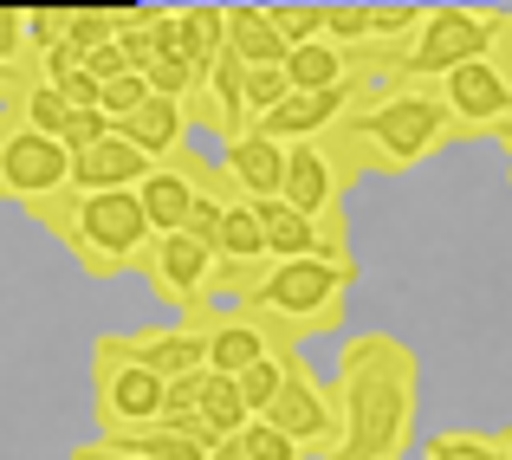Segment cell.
I'll return each mask as SVG.
<instances>
[{"mask_svg":"<svg viewBox=\"0 0 512 460\" xmlns=\"http://www.w3.org/2000/svg\"><path fill=\"white\" fill-rule=\"evenodd\" d=\"M338 448L325 460H402L422 415V357L389 331H357L338 350Z\"/></svg>","mask_w":512,"mask_h":460,"instance_id":"obj_1","label":"cell"},{"mask_svg":"<svg viewBox=\"0 0 512 460\" xmlns=\"http://www.w3.org/2000/svg\"><path fill=\"white\" fill-rule=\"evenodd\" d=\"M448 143H454V117L441 111L435 91L376 78L344 111V124L325 137V150L344 169V182H363V175H409L428 156H441Z\"/></svg>","mask_w":512,"mask_h":460,"instance_id":"obj_2","label":"cell"},{"mask_svg":"<svg viewBox=\"0 0 512 460\" xmlns=\"http://www.w3.org/2000/svg\"><path fill=\"white\" fill-rule=\"evenodd\" d=\"M33 227H46V234L59 240L91 279L137 273L143 247L156 240L137 188H104V195H78V188H65V195H52V201L33 208Z\"/></svg>","mask_w":512,"mask_h":460,"instance_id":"obj_3","label":"cell"},{"mask_svg":"<svg viewBox=\"0 0 512 460\" xmlns=\"http://www.w3.org/2000/svg\"><path fill=\"white\" fill-rule=\"evenodd\" d=\"M500 26H506V7H422L415 33L389 52H363V72L383 78V85H415V91H435L448 72L474 59H493L500 46Z\"/></svg>","mask_w":512,"mask_h":460,"instance_id":"obj_4","label":"cell"},{"mask_svg":"<svg viewBox=\"0 0 512 460\" xmlns=\"http://www.w3.org/2000/svg\"><path fill=\"white\" fill-rule=\"evenodd\" d=\"M350 286H357V266H338V260H273L253 292L247 318L260 331H273L279 344H305V337H325L344 324V305H350Z\"/></svg>","mask_w":512,"mask_h":460,"instance_id":"obj_5","label":"cell"},{"mask_svg":"<svg viewBox=\"0 0 512 460\" xmlns=\"http://www.w3.org/2000/svg\"><path fill=\"white\" fill-rule=\"evenodd\" d=\"M91 415H98V435H130L163 415V376L130 357L124 331H104L91 344Z\"/></svg>","mask_w":512,"mask_h":460,"instance_id":"obj_6","label":"cell"},{"mask_svg":"<svg viewBox=\"0 0 512 460\" xmlns=\"http://www.w3.org/2000/svg\"><path fill=\"white\" fill-rule=\"evenodd\" d=\"M72 188V156H65L59 137H39L26 130L13 111H0V201L33 214L39 201L65 195Z\"/></svg>","mask_w":512,"mask_h":460,"instance_id":"obj_7","label":"cell"},{"mask_svg":"<svg viewBox=\"0 0 512 460\" xmlns=\"http://www.w3.org/2000/svg\"><path fill=\"white\" fill-rule=\"evenodd\" d=\"M260 422H273L286 441H299V448L318 454V460L338 448V396H331V383L312 370V363H305L299 344L286 350V383H279L273 409H266Z\"/></svg>","mask_w":512,"mask_h":460,"instance_id":"obj_8","label":"cell"},{"mask_svg":"<svg viewBox=\"0 0 512 460\" xmlns=\"http://www.w3.org/2000/svg\"><path fill=\"white\" fill-rule=\"evenodd\" d=\"M435 98H441V111L454 117V143L461 137H493V130L512 117V78H506L500 59H474V65H461V72L441 78Z\"/></svg>","mask_w":512,"mask_h":460,"instance_id":"obj_9","label":"cell"},{"mask_svg":"<svg viewBox=\"0 0 512 460\" xmlns=\"http://www.w3.org/2000/svg\"><path fill=\"white\" fill-rule=\"evenodd\" d=\"M137 279H143V286H150L163 305H175V311L188 318V311L208 305L214 253H208V247H195L188 234H156L150 247H143V260H137Z\"/></svg>","mask_w":512,"mask_h":460,"instance_id":"obj_10","label":"cell"},{"mask_svg":"<svg viewBox=\"0 0 512 460\" xmlns=\"http://www.w3.org/2000/svg\"><path fill=\"white\" fill-rule=\"evenodd\" d=\"M150 33H156V59H182L195 72H208L227 52V7H214V0L150 7Z\"/></svg>","mask_w":512,"mask_h":460,"instance_id":"obj_11","label":"cell"},{"mask_svg":"<svg viewBox=\"0 0 512 460\" xmlns=\"http://www.w3.org/2000/svg\"><path fill=\"white\" fill-rule=\"evenodd\" d=\"M344 169L331 162L325 143H292L286 150V188H279V201L286 208H299L305 221L318 227H344Z\"/></svg>","mask_w":512,"mask_h":460,"instance_id":"obj_12","label":"cell"},{"mask_svg":"<svg viewBox=\"0 0 512 460\" xmlns=\"http://www.w3.org/2000/svg\"><path fill=\"white\" fill-rule=\"evenodd\" d=\"M214 182H221V169H214V162H201L195 150H188L182 162L150 169L137 182V201H143V214H150V234H182L195 195H201V188H214Z\"/></svg>","mask_w":512,"mask_h":460,"instance_id":"obj_13","label":"cell"},{"mask_svg":"<svg viewBox=\"0 0 512 460\" xmlns=\"http://www.w3.org/2000/svg\"><path fill=\"white\" fill-rule=\"evenodd\" d=\"M124 344H130V357L150 363L163 383L169 376L208 370V318H201V311H188V318H175V324H150V331H124Z\"/></svg>","mask_w":512,"mask_h":460,"instance_id":"obj_14","label":"cell"},{"mask_svg":"<svg viewBox=\"0 0 512 460\" xmlns=\"http://www.w3.org/2000/svg\"><path fill=\"white\" fill-rule=\"evenodd\" d=\"M221 182H227V195H240V201H279V188H286V150H279L273 137H260V130H247V137H234V143H221Z\"/></svg>","mask_w":512,"mask_h":460,"instance_id":"obj_15","label":"cell"},{"mask_svg":"<svg viewBox=\"0 0 512 460\" xmlns=\"http://www.w3.org/2000/svg\"><path fill=\"white\" fill-rule=\"evenodd\" d=\"M117 137L130 143V150H143L156 162V169H163V162H182L188 156V111L175 98H143L137 111L124 117V124H111Z\"/></svg>","mask_w":512,"mask_h":460,"instance_id":"obj_16","label":"cell"},{"mask_svg":"<svg viewBox=\"0 0 512 460\" xmlns=\"http://www.w3.org/2000/svg\"><path fill=\"white\" fill-rule=\"evenodd\" d=\"M201 318H208V370H221V376H240L279 350V337L260 331L247 311H201Z\"/></svg>","mask_w":512,"mask_h":460,"instance_id":"obj_17","label":"cell"},{"mask_svg":"<svg viewBox=\"0 0 512 460\" xmlns=\"http://www.w3.org/2000/svg\"><path fill=\"white\" fill-rule=\"evenodd\" d=\"M150 169H156V162L143 156V150H130V143L111 130L98 150L72 156V188H78V195H104V188H137Z\"/></svg>","mask_w":512,"mask_h":460,"instance_id":"obj_18","label":"cell"},{"mask_svg":"<svg viewBox=\"0 0 512 460\" xmlns=\"http://www.w3.org/2000/svg\"><path fill=\"white\" fill-rule=\"evenodd\" d=\"M91 454H111V460H208V441H188L175 428L150 422V428H130V435H91Z\"/></svg>","mask_w":512,"mask_h":460,"instance_id":"obj_19","label":"cell"},{"mask_svg":"<svg viewBox=\"0 0 512 460\" xmlns=\"http://www.w3.org/2000/svg\"><path fill=\"white\" fill-rule=\"evenodd\" d=\"M214 260H221V266H273V260H266V221H260L253 201L227 195L221 234H214Z\"/></svg>","mask_w":512,"mask_h":460,"instance_id":"obj_20","label":"cell"},{"mask_svg":"<svg viewBox=\"0 0 512 460\" xmlns=\"http://www.w3.org/2000/svg\"><path fill=\"white\" fill-rule=\"evenodd\" d=\"M260 221H266V260H325V227L305 221L299 208L260 201Z\"/></svg>","mask_w":512,"mask_h":460,"instance_id":"obj_21","label":"cell"},{"mask_svg":"<svg viewBox=\"0 0 512 460\" xmlns=\"http://www.w3.org/2000/svg\"><path fill=\"white\" fill-rule=\"evenodd\" d=\"M357 72H363V65L350 59V52H338L331 39H312V46H292L286 52V85L292 91H338Z\"/></svg>","mask_w":512,"mask_h":460,"instance_id":"obj_22","label":"cell"},{"mask_svg":"<svg viewBox=\"0 0 512 460\" xmlns=\"http://www.w3.org/2000/svg\"><path fill=\"white\" fill-rule=\"evenodd\" d=\"M227 52H234L247 72H260V65H286V39L273 33L266 7H227Z\"/></svg>","mask_w":512,"mask_h":460,"instance_id":"obj_23","label":"cell"},{"mask_svg":"<svg viewBox=\"0 0 512 460\" xmlns=\"http://www.w3.org/2000/svg\"><path fill=\"white\" fill-rule=\"evenodd\" d=\"M195 415H201V428H208V441H234L240 428L253 422V415H247V396H240V376H221V370L201 376Z\"/></svg>","mask_w":512,"mask_h":460,"instance_id":"obj_24","label":"cell"},{"mask_svg":"<svg viewBox=\"0 0 512 460\" xmlns=\"http://www.w3.org/2000/svg\"><path fill=\"white\" fill-rule=\"evenodd\" d=\"M124 20H130V7H65V46H72L78 59H91V52L117 46Z\"/></svg>","mask_w":512,"mask_h":460,"instance_id":"obj_25","label":"cell"},{"mask_svg":"<svg viewBox=\"0 0 512 460\" xmlns=\"http://www.w3.org/2000/svg\"><path fill=\"white\" fill-rule=\"evenodd\" d=\"M7 111L20 117L26 130H39V137H59V130H65V117H72V104L59 98V85H46V78H26V85H20V98H13Z\"/></svg>","mask_w":512,"mask_h":460,"instance_id":"obj_26","label":"cell"},{"mask_svg":"<svg viewBox=\"0 0 512 460\" xmlns=\"http://www.w3.org/2000/svg\"><path fill=\"white\" fill-rule=\"evenodd\" d=\"M422 460H506V435L493 428H448L422 448Z\"/></svg>","mask_w":512,"mask_h":460,"instance_id":"obj_27","label":"cell"},{"mask_svg":"<svg viewBox=\"0 0 512 460\" xmlns=\"http://www.w3.org/2000/svg\"><path fill=\"white\" fill-rule=\"evenodd\" d=\"M286 350H292V344H279L273 357H260L253 370H240V396H247V415H253V422H260V415L273 409L279 383H286Z\"/></svg>","mask_w":512,"mask_h":460,"instance_id":"obj_28","label":"cell"},{"mask_svg":"<svg viewBox=\"0 0 512 460\" xmlns=\"http://www.w3.org/2000/svg\"><path fill=\"white\" fill-rule=\"evenodd\" d=\"M266 20H273V33L286 39V52L292 46H312V39H325V7H305V0H286V7H266Z\"/></svg>","mask_w":512,"mask_h":460,"instance_id":"obj_29","label":"cell"},{"mask_svg":"<svg viewBox=\"0 0 512 460\" xmlns=\"http://www.w3.org/2000/svg\"><path fill=\"white\" fill-rule=\"evenodd\" d=\"M286 98H292V85H286V65H260V72H247V130L260 124V117H273Z\"/></svg>","mask_w":512,"mask_h":460,"instance_id":"obj_30","label":"cell"},{"mask_svg":"<svg viewBox=\"0 0 512 460\" xmlns=\"http://www.w3.org/2000/svg\"><path fill=\"white\" fill-rule=\"evenodd\" d=\"M325 39L350 59L370 52V7H325Z\"/></svg>","mask_w":512,"mask_h":460,"instance_id":"obj_31","label":"cell"},{"mask_svg":"<svg viewBox=\"0 0 512 460\" xmlns=\"http://www.w3.org/2000/svg\"><path fill=\"white\" fill-rule=\"evenodd\" d=\"M221 208H227V182L201 188L195 208H188V221H182V234L195 240V247H208V253H214V234H221Z\"/></svg>","mask_w":512,"mask_h":460,"instance_id":"obj_32","label":"cell"},{"mask_svg":"<svg viewBox=\"0 0 512 460\" xmlns=\"http://www.w3.org/2000/svg\"><path fill=\"white\" fill-rule=\"evenodd\" d=\"M117 52H124V65L130 72H150L156 65V33H150V7H130V20H124V33H117Z\"/></svg>","mask_w":512,"mask_h":460,"instance_id":"obj_33","label":"cell"},{"mask_svg":"<svg viewBox=\"0 0 512 460\" xmlns=\"http://www.w3.org/2000/svg\"><path fill=\"white\" fill-rule=\"evenodd\" d=\"M234 441H240V454H247V460H305V448H299V441H286L273 422H247Z\"/></svg>","mask_w":512,"mask_h":460,"instance_id":"obj_34","label":"cell"},{"mask_svg":"<svg viewBox=\"0 0 512 460\" xmlns=\"http://www.w3.org/2000/svg\"><path fill=\"white\" fill-rule=\"evenodd\" d=\"M415 20H422V7H370V52L402 46L415 33Z\"/></svg>","mask_w":512,"mask_h":460,"instance_id":"obj_35","label":"cell"},{"mask_svg":"<svg viewBox=\"0 0 512 460\" xmlns=\"http://www.w3.org/2000/svg\"><path fill=\"white\" fill-rule=\"evenodd\" d=\"M0 65H7V72H33V52H26V7H0Z\"/></svg>","mask_w":512,"mask_h":460,"instance_id":"obj_36","label":"cell"},{"mask_svg":"<svg viewBox=\"0 0 512 460\" xmlns=\"http://www.w3.org/2000/svg\"><path fill=\"white\" fill-rule=\"evenodd\" d=\"M104 137H111V117H104V111H72V117H65V130H59L65 156H85V150H98Z\"/></svg>","mask_w":512,"mask_h":460,"instance_id":"obj_37","label":"cell"},{"mask_svg":"<svg viewBox=\"0 0 512 460\" xmlns=\"http://www.w3.org/2000/svg\"><path fill=\"white\" fill-rule=\"evenodd\" d=\"M143 98H150V85H143L137 72H130V78H117V85H104V117H111V124H124V117L137 111Z\"/></svg>","mask_w":512,"mask_h":460,"instance_id":"obj_38","label":"cell"},{"mask_svg":"<svg viewBox=\"0 0 512 460\" xmlns=\"http://www.w3.org/2000/svg\"><path fill=\"white\" fill-rule=\"evenodd\" d=\"M52 46H65V13H26V52H52Z\"/></svg>","mask_w":512,"mask_h":460,"instance_id":"obj_39","label":"cell"},{"mask_svg":"<svg viewBox=\"0 0 512 460\" xmlns=\"http://www.w3.org/2000/svg\"><path fill=\"white\" fill-rule=\"evenodd\" d=\"M201 376H208V370H195V376H169V383H163V415H195V402H201Z\"/></svg>","mask_w":512,"mask_h":460,"instance_id":"obj_40","label":"cell"},{"mask_svg":"<svg viewBox=\"0 0 512 460\" xmlns=\"http://www.w3.org/2000/svg\"><path fill=\"white\" fill-rule=\"evenodd\" d=\"M85 72L98 78V85H117V78H130V65H124V52H117V46H104V52H91V59H85Z\"/></svg>","mask_w":512,"mask_h":460,"instance_id":"obj_41","label":"cell"},{"mask_svg":"<svg viewBox=\"0 0 512 460\" xmlns=\"http://www.w3.org/2000/svg\"><path fill=\"white\" fill-rule=\"evenodd\" d=\"M26 78H33V72H7V65H0V111H7V104L20 98V85H26Z\"/></svg>","mask_w":512,"mask_h":460,"instance_id":"obj_42","label":"cell"},{"mask_svg":"<svg viewBox=\"0 0 512 460\" xmlns=\"http://www.w3.org/2000/svg\"><path fill=\"white\" fill-rule=\"evenodd\" d=\"M493 59L512 72V7H506V26H500V46H493Z\"/></svg>","mask_w":512,"mask_h":460,"instance_id":"obj_43","label":"cell"},{"mask_svg":"<svg viewBox=\"0 0 512 460\" xmlns=\"http://www.w3.org/2000/svg\"><path fill=\"white\" fill-rule=\"evenodd\" d=\"M208 460H247V454H240V441H214Z\"/></svg>","mask_w":512,"mask_h":460,"instance_id":"obj_44","label":"cell"},{"mask_svg":"<svg viewBox=\"0 0 512 460\" xmlns=\"http://www.w3.org/2000/svg\"><path fill=\"white\" fill-rule=\"evenodd\" d=\"M493 137H500V143H506V182H512V117H506V124H500V130H493Z\"/></svg>","mask_w":512,"mask_h":460,"instance_id":"obj_45","label":"cell"},{"mask_svg":"<svg viewBox=\"0 0 512 460\" xmlns=\"http://www.w3.org/2000/svg\"><path fill=\"white\" fill-rule=\"evenodd\" d=\"M500 435H506V460H512V428H500Z\"/></svg>","mask_w":512,"mask_h":460,"instance_id":"obj_46","label":"cell"},{"mask_svg":"<svg viewBox=\"0 0 512 460\" xmlns=\"http://www.w3.org/2000/svg\"><path fill=\"white\" fill-rule=\"evenodd\" d=\"M65 460H91V454H85V448H72V454H65Z\"/></svg>","mask_w":512,"mask_h":460,"instance_id":"obj_47","label":"cell"},{"mask_svg":"<svg viewBox=\"0 0 512 460\" xmlns=\"http://www.w3.org/2000/svg\"><path fill=\"white\" fill-rule=\"evenodd\" d=\"M402 460H409V454H402Z\"/></svg>","mask_w":512,"mask_h":460,"instance_id":"obj_48","label":"cell"},{"mask_svg":"<svg viewBox=\"0 0 512 460\" xmlns=\"http://www.w3.org/2000/svg\"><path fill=\"white\" fill-rule=\"evenodd\" d=\"M506 78H512V72H506Z\"/></svg>","mask_w":512,"mask_h":460,"instance_id":"obj_49","label":"cell"}]
</instances>
